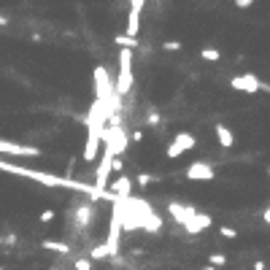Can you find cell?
I'll return each mask as SVG.
<instances>
[{"mask_svg": "<svg viewBox=\"0 0 270 270\" xmlns=\"http://www.w3.org/2000/svg\"><path fill=\"white\" fill-rule=\"evenodd\" d=\"M0 170H6V173H16V176H25V178H33V181H41V184H46V187H71V189L86 192L89 197L100 200V195L95 192V187L73 184L71 178H62V176H52V173H41V170H30V168H19V165H8V162H3V160H0Z\"/></svg>", "mask_w": 270, "mask_h": 270, "instance_id": "6da1fadb", "label": "cell"}, {"mask_svg": "<svg viewBox=\"0 0 270 270\" xmlns=\"http://www.w3.org/2000/svg\"><path fill=\"white\" fill-rule=\"evenodd\" d=\"M132 89V49H119V79L114 81V95L124 98Z\"/></svg>", "mask_w": 270, "mask_h": 270, "instance_id": "7a4b0ae2", "label": "cell"}, {"mask_svg": "<svg viewBox=\"0 0 270 270\" xmlns=\"http://www.w3.org/2000/svg\"><path fill=\"white\" fill-rule=\"evenodd\" d=\"M230 86H233L235 92H246V95H254V92H259V89L270 92V86L259 81L257 73H240V76H233V79H230Z\"/></svg>", "mask_w": 270, "mask_h": 270, "instance_id": "3957f363", "label": "cell"}, {"mask_svg": "<svg viewBox=\"0 0 270 270\" xmlns=\"http://www.w3.org/2000/svg\"><path fill=\"white\" fill-rule=\"evenodd\" d=\"M114 98V84L111 76L103 65L95 68V100H111Z\"/></svg>", "mask_w": 270, "mask_h": 270, "instance_id": "277c9868", "label": "cell"}, {"mask_svg": "<svg viewBox=\"0 0 270 270\" xmlns=\"http://www.w3.org/2000/svg\"><path fill=\"white\" fill-rule=\"evenodd\" d=\"M184 176H187L189 181H211V178L216 176V173H214V165H211V162L195 160V162H189V165H187Z\"/></svg>", "mask_w": 270, "mask_h": 270, "instance_id": "5b68a950", "label": "cell"}, {"mask_svg": "<svg viewBox=\"0 0 270 270\" xmlns=\"http://www.w3.org/2000/svg\"><path fill=\"white\" fill-rule=\"evenodd\" d=\"M195 135H192V132H178L176 135V138H173L170 141V146H168V160H176V157H181V154H184V151H189V149H195Z\"/></svg>", "mask_w": 270, "mask_h": 270, "instance_id": "8992f818", "label": "cell"}, {"mask_svg": "<svg viewBox=\"0 0 270 270\" xmlns=\"http://www.w3.org/2000/svg\"><path fill=\"white\" fill-rule=\"evenodd\" d=\"M143 3H146V0H130V11H127V30H124V35L138 38V33H141V14H143Z\"/></svg>", "mask_w": 270, "mask_h": 270, "instance_id": "52a82bcc", "label": "cell"}, {"mask_svg": "<svg viewBox=\"0 0 270 270\" xmlns=\"http://www.w3.org/2000/svg\"><path fill=\"white\" fill-rule=\"evenodd\" d=\"M0 154H14V157H41V149H35V146H25V143H16V141H6V138H0Z\"/></svg>", "mask_w": 270, "mask_h": 270, "instance_id": "ba28073f", "label": "cell"}, {"mask_svg": "<svg viewBox=\"0 0 270 270\" xmlns=\"http://www.w3.org/2000/svg\"><path fill=\"white\" fill-rule=\"evenodd\" d=\"M168 211H170V216L176 219L181 227H184V224H187V221H189L192 216H195V214H200V211H197L195 206H189V202H170Z\"/></svg>", "mask_w": 270, "mask_h": 270, "instance_id": "9c48e42d", "label": "cell"}, {"mask_svg": "<svg viewBox=\"0 0 270 270\" xmlns=\"http://www.w3.org/2000/svg\"><path fill=\"white\" fill-rule=\"evenodd\" d=\"M111 187V195L117 197V200H127L130 197V192H132V181L127 178V176H119L114 184H108Z\"/></svg>", "mask_w": 270, "mask_h": 270, "instance_id": "30bf717a", "label": "cell"}, {"mask_svg": "<svg viewBox=\"0 0 270 270\" xmlns=\"http://www.w3.org/2000/svg\"><path fill=\"white\" fill-rule=\"evenodd\" d=\"M208 227H211V216L208 214H195L184 224V230H187L189 235H197V233H202V230H208Z\"/></svg>", "mask_w": 270, "mask_h": 270, "instance_id": "8fae6325", "label": "cell"}, {"mask_svg": "<svg viewBox=\"0 0 270 270\" xmlns=\"http://www.w3.org/2000/svg\"><path fill=\"white\" fill-rule=\"evenodd\" d=\"M214 132H216V138H219V146H224V149H233V143H235V135H233V130L227 127V124H216L214 127Z\"/></svg>", "mask_w": 270, "mask_h": 270, "instance_id": "7c38bea8", "label": "cell"}, {"mask_svg": "<svg viewBox=\"0 0 270 270\" xmlns=\"http://www.w3.org/2000/svg\"><path fill=\"white\" fill-rule=\"evenodd\" d=\"M92 206L89 202H84V206H76V224H79L81 230H86L89 227V221H92Z\"/></svg>", "mask_w": 270, "mask_h": 270, "instance_id": "4fadbf2b", "label": "cell"}, {"mask_svg": "<svg viewBox=\"0 0 270 270\" xmlns=\"http://www.w3.org/2000/svg\"><path fill=\"white\" fill-rule=\"evenodd\" d=\"M41 246L46 249V252H54V254H60V257L71 254V246H68V243H62V240H43Z\"/></svg>", "mask_w": 270, "mask_h": 270, "instance_id": "5bb4252c", "label": "cell"}, {"mask_svg": "<svg viewBox=\"0 0 270 270\" xmlns=\"http://www.w3.org/2000/svg\"><path fill=\"white\" fill-rule=\"evenodd\" d=\"M200 57H202V60H208V62H219L221 60V52L214 49V46H206V49L200 52Z\"/></svg>", "mask_w": 270, "mask_h": 270, "instance_id": "9a60e30c", "label": "cell"}, {"mask_svg": "<svg viewBox=\"0 0 270 270\" xmlns=\"http://www.w3.org/2000/svg\"><path fill=\"white\" fill-rule=\"evenodd\" d=\"M105 257H111V254H108V246H105V243H98L95 249H89V259H105Z\"/></svg>", "mask_w": 270, "mask_h": 270, "instance_id": "2e32d148", "label": "cell"}, {"mask_svg": "<svg viewBox=\"0 0 270 270\" xmlns=\"http://www.w3.org/2000/svg\"><path fill=\"white\" fill-rule=\"evenodd\" d=\"M114 41H117V46H122V49H130V46H135V41H138V38H130V35H117Z\"/></svg>", "mask_w": 270, "mask_h": 270, "instance_id": "e0dca14e", "label": "cell"}, {"mask_svg": "<svg viewBox=\"0 0 270 270\" xmlns=\"http://www.w3.org/2000/svg\"><path fill=\"white\" fill-rule=\"evenodd\" d=\"M73 270H92V259L89 257H81L73 262Z\"/></svg>", "mask_w": 270, "mask_h": 270, "instance_id": "ac0fdd59", "label": "cell"}, {"mask_svg": "<svg viewBox=\"0 0 270 270\" xmlns=\"http://www.w3.org/2000/svg\"><path fill=\"white\" fill-rule=\"evenodd\" d=\"M208 262H211V267H221V265H227V257L224 254H211Z\"/></svg>", "mask_w": 270, "mask_h": 270, "instance_id": "d6986e66", "label": "cell"}, {"mask_svg": "<svg viewBox=\"0 0 270 270\" xmlns=\"http://www.w3.org/2000/svg\"><path fill=\"white\" fill-rule=\"evenodd\" d=\"M219 235L233 240V238H238V230H235V227H219Z\"/></svg>", "mask_w": 270, "mask_h": 270, "instance_id": "ffe728a7", "label": "cell"}, {"mask_svg": "<svg viewBox=\"0 0 270 270\" xmlns=\"http://www.w3.org/2000/svg\"><path fill=\"white\" fill-rule=\"evenodd\" d=\"M154 181V176H149V173H138V187H149Z\"/></svg>", "mask_w": 270, "mask_h": 270, "instance_id": "44dd1931", "label": "cell"}, {"mask_svg": "<svg viewBox=\"0 0 270 270\" xmlns=\"http://www.w3.org/2000/svg\"><path fill=\"white\" fill-rule=\"evenodd\" d=\"M233 3H235V8H243V11H246V8L254 6V0H233Z\"/></svg>", "mask_w": 270, "mask_h": 270, "instance_id": "7402d4cb", "label": "cell"}, {"mask_svg": "<svg viewBox=\"0 0 270 270\" xmlns=\"http://www.w3.org/2000/svg\"><path fill=\"white\" fill-rule=\"evenodd\" d=\"M162 49H168V52H178V49H181V43H178V41H168V43H162Z\"/></svg>", "mask_w": 270, "mask_h": 270, "instance_id": "603a6c76", "label": "cell"}, {"mask_svg": "<svg viewBox=\"0 0 270 270\" xmlns=\"http://www.w3.org/2000/svg\"><path fill=\"white\" fill-rule=\"evenodd\" d=\"M52 219H54V211H52V208H46L43 214H41V221L46 224V221H52Z\"/></svg>", "mask_w": 270, "mask_h": 270, "instance_id": "cb8c5ba5", "label": "cell"}, {"mask_svg": "<svg viewBox=\"0 0 270 270\" xmlns=\"http://www.w3.org/2000/svg\"><path fill=\"white\" fill-rule=\"evenodd\" d=\"M141 141H143V132H141V130H135V132L130 135V143H141Z\"/></svg>", "mask_w": 270, "mask_h": 270, "instance_id": "d4e9b609", "label": "cell"}, {"mask_svg": "<svg viewBox=\"0 0 270 270\" xmlns=\"http://www.w3.org/2000/svg\"><path fill=\"white\" fill-rule=\"evenodd\" d=\"M149 124H151V127H157V124H160V114H149Z\"/></svg>", "mask_w": 270, "mask_h": 270, "instance_id": "484cf974", "label": "cell"}, {"mask_svg": "<svg viewBox=\"0 0 270 270\" xmlns=\"http://www.w3.org/2000/svg\"><path fill=\"white\" fill-rule=\"evenodd\" d=\"M254 270H265V262H259V259H257V262H254Z\"/></svg>", "mask_w": 270, "mask_h": 270, "instance_id": "4316f807", "label": "cell"}, {"mask_svg": "<svg viewBox=\"0 0 270 270\" xmlns=\"http://www.w3.org/2000/svg\"><path fill=\"white\" fill-rule=\"evenodd\" d=\"M262 219H265V221H267V224H270V208H267V211H265V214H262Z\"/></svg>", "mask_w": 270, "mask_h": 270, "instance_id": "83f0119b", "label": "cell"}, {"mask_svg": "<svg viewBox=\"0 0 270 270\" xmlns=\"http://www.w3.org/2000/svg\"><path fill=\"white\" fill-rule=\"evenodd\" d=\"M0 25H8V16H3V14H0Z\"/></svg>", "mask_w": 270, "mask_h": 270, "instance_id": "f1b7e54d", "label": "cell"}, {"mask_svg": "<svg viewBox=\"0 0 270 270\" xmlns=\"http://www.w3.org/2000/svg\"><path fill=\"white\" fill-rule=\"evenodd\" d=\"M202 270H216V267H211V265H206V267H202Z\"/></svg>", "mask_w": 270, "mask_h": 270, "instance_id": "f546056e", "label": "cell"}, {"mask_svg": "<svg viewBox=\"0 0 270 270\" xmlns=\"http://www.w3.org/2000/svg\"><path fill=\"white\" fill-rule=\"evenodd\" d=\"M267 176H270V168H267Z\"/></svg>", "mask_w": 270, "mask_h": 270, "instance_id": "4dcf8cb0", "label": "cell"}]
</instances>
